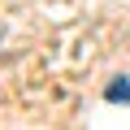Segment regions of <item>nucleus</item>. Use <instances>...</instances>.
Masks as SVG:
<instances>
[{
    "label": "nucleus",
    "mask_w": 130,
    "mask_h": 130,
    "mask_svg": "<svg viewBox=\"0 0 130 130\" xmlns=\"http://www.w3.org/2000/svg\"><path fill=\"white\" fill-rule=\"evenodd\" d=\"M104 100L108 104H130V78H113L104 87Z\"/></svg>",
    "instance_id": "nucleus-1"
}]
</instances>
